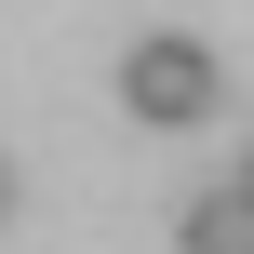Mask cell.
Instances as JSON below:
<instances>
[{
  "label": "cell",
  "instance_id": "obj_3",
  "mask_svg": "<svg viewBox=\"0 0 254 254\" xmlns=\"http://www.w3.org/2000/svg\"><path fill=\"white\" fill-rule=\"evenodd\" d=\"M0 214H13V161H0Z\"/></svg>",
  "mask_w": 254,
  "mask_h": 254
},
{
  "label": "cell",
  "instance_id": "obj_4",
  "mask_svg": "<svg viewBox=\"0 0 254 254\" xmlns=\"http://www.w3.org/2000/svg\"><path fill=\"white\" fill-rule=\"evenodd\" d=\"M241 201H254V147H241Z\"/></svg>",
  "mask_w": 254,
  "mask_h": 254
},
{
  "label": "cell",
  "instance_id": "obj_2",
  "mask_svg": "<svg viewBox=\"0 0 254 254\" xmlns=\"http://www.w3.org/2000/svg\"><path fill=\"white\" fill-rule=\"evenodd\" d=\"M174 254H254V201H241V188L174 201Z\"/></svg>",
  "mask_w": 254,
  "mask_h": 254
},
{
  "label": "cell",
  "instance_id": "obj_1",
  "mask_svg": "<svg viewBox=\"0 0 254 254\" xmlns=\"http://www.w3.org/2000/svg\"><path fill=\"white\" fill-rule=\"evenodd\" d=\"M121 107H134V134H201V121L228 107V67H214V40H188V27H147V40L121 54Z\"/></svg>",
  "mask_w": 254,
  "mask_h": 254
}]
</instances>
